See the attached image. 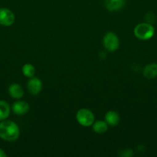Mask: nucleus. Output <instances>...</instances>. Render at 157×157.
Here are the masks:
<instances>
[{
	"label": "nucleus",
	"instance_id": "nucleus-1",
	"mask_svg": "<svg viewBox=\"0 0 157 157\" xmlns=\"http://www.w3.org/2000/svg\"><path fill=\"white\" fill-rule=\"evenodd\" d=\"M20 130L18 126L12 121H1L0 123V138L8 142H12L18 139Z\"/></svg>",
	"mask_w": 157,
	"mask_h": 157
},
{
	"label": "nucleus",
	"instance_id": "nucleus-2",
	"mask_svg": "<svg viewBox=\"0 0 157 157\" xmlns=\"http://www.w3.org/2000/svg\"><path fill=\"white\" fill-rule=\"evenodd\" d=\"M133 32L137 38L143 41H146L153 37L155 34V29L150 23H139L135 26Z\"/></svg>",
	"mask_w": 157,
	"mask_h": 157
},
{
	"label": "nucleus",
	"instance_id": "nucleus-3",
	"mask_svg": "<svg viewBox=\"0 0 157 157\" xmlns=\"http://www.w3.org/2000/svg\"><path fill=\"white\" fill-rule=\"evenodd\" d=\"M76 121L83 127H90L93 124L95 121L94 113L87 108H81L77 111Z\"/></svg>",
	"mask_w": 157,
	"mask_h": 157
},
{
	"label": "nucleus",
	"instance_id": "nucleus-4",
	"mask_svg": "<svg viewBox=\"0 0 157 157\" xmlns=\"http://www.w3.org/2000/svg\"><path fill=\"white\" fill-rule=\"evenodd\" d=\"M103 44L108 52H113L119 47V39L116 34L112 32H109L103 37Z\"/></svg>",
	"mask_w": 157,
	"mask_h": 157
},
{
	"label": "nucleus",
	"instance_id": "nucleus-5",
	"mask_svg": "<svg viewBox=\"0 0 157 157\" xmlns=\"http://www.w3.org/2000/svg\"><path fill=\"white\" fill-rule=\"evenodd\" d=\"M15 20L13 12L7 8L0 9V25L3 26H11Z\"/></svg>",
	"mask_w": 157,
	"mask_h": 157
},
{
	"label": "nucleus",
	"instance_id": "nucleus-6",
	"mask_svg": "<svg viewBox=\"0 0 157 157\" xmlns=\"http://www.w3.org/2000/svg\"><path fill=\"white\" fill-rule=\"evenodd\" d=\"M42 89V83L38 78L32 77L27 82V90L32 95H37Z\"/></svg>",
	"mask_w": 157,
	"mask_h": 157
},
{
	"label": "nucleus",
	"instance_id": "nucleus-7",
	"mask_svg": "<svg viewBox=\"0 0 157 157\" xmlns=\"http://www.w3.org/2000/svg\"><path fill=\"white\" fill-rule=\"evenodd\" d=\"M12 110L15 115L22 116L29 112V104L26 101H18L12 104Z\"/></svg>",
	"mask_w": 157,
	"mask_h": 157
},
{
	"label": "nucleus",
	"instance_id": "nucleus-8",
	"mask_svg": "<svg viewBox=\"0 0 157 157\" xmlns=\"http://www.w3.org/2000/svg\"><path fill=\"white\" fill-rule=\"evenodd\" d=\"M8 92L11 98L14 99H20L24 95V90L20 84L13 83L10 84L8 89Z\"/></svg>",
	"mask_w": 157,
	"mask_h": 157
},
{
	"label": "nucleus",
	"instance_id": "nucleus-9",
	"mask_svg": "<svg viewBox=\"0 0 157 157\" xmlns=\"http://www.w3.org/2000/svg\"><path fill=\"white\" fill-rule=\"evenodd\" d=\"M126 0H105V6L110 12L119 11L124 7Z\"/></svg>",
	"mask_w": 157,
	"mask_h": 157
},
{
	"label": "nucleus",
	"instance_id": "nucleus-10",
	"mask_svg": "<svg viewBox=\"0 0 157 157\" xmlns=\"http://www.w3.org/2000/svg\"><path fill=\"white\" fill-rule=\"evenodd\" d=\"M143 75L147 79H154L157 77V64L150 63L143 68Z\"/></svg>",
	"mask_w": 157,
	"mask_h": 157
},
{
	"label": "nucleus",
	"instance_id": "nucleus-11",
	"mask_svg": "<svg viewBox=\"0 0 157 157\" xmlns=\"http://www.w3.org/2000/svg\"><path fill=\"white\" fill-rule=\"evenodd\" d=\"M105 121L107 123L108 125L111 127H115L118 125L120 121L119 114L114 110H109L105 115Z\"/></svg>",
	"mask_w": 157,
	"mask_h": 157
},
{
	"label": "nucleus",
	"instance_id": "nucleus-12",
	"mask_svg": "<svg viewBox=\"0 0 157 157\" xmlns=\"http://www.w3.org/2000/svg\"><path fill=\"white\" fill-rule=\"evenodd\" d=\"M11 108L9 104L6 101L0 100V121H5L10 114Z\"/></svg>",
	"mask_w": 157,
	"mask_h": 157
},
{
	"label": "nucleus",
	"instance_id": "nucleus-13",
	"mask_svg": "<svg viewBox=\"0 0 157 157\" xmlns=\"http://www.w3.org/2000/svg\"><path fill=\"white\" fill-rule=\"evenodd\" d=\"M92 130L98 134H103L108 130V124L106 121H97L92 124Z\"/></svg>",
	"mask_w": 157,
	"mask_h": 157
},
{
	"label": "nucleus",
	"instance_id": "nucleus-14",
	"mask_svg": "<svg viewBox=\"0 0 157 157\" xmlns=\"http://www.w3.org/2000/svg\"><path fill=\"white\" fill-rule=\"evenodd\" d=\"M22 74L27 78H30L34 77L35 74V68L32 64H29V63H26L24 65L22 66Z\"/></svg>",
	"mask_w": 157,
	"mask_h": 157
},
{
	"label": "nucleus",
	"instance_id": "nucleus-15",
	"mask_svg": "<svg viewBox=\"0 0 157 157\" xmlns=\"http://www.w3.org/2000/svg\"><path fill=\"white\" fill-rule=\"evenodd\" d=\"M133 155V151L132 149H126V150H121L120 153L119 154V156H125V157H129L132 156Z\"/></svg>",
	"mask_w": 157,
	"mask_h": 157
},
{
	"label": "nucleus",
	"instance_id": "nucleus-16",
	"mask_svg": "<svg viewBox=\"0 0 157 157\" xmlns=\"http://www.w3.org/2000/svg\"><path fill=\"white\" fill-rule=\"evenodd\" d=\"M145 19H146V22L148 23H153L155 20V16L152 12H148L145 16Z\"/></svg>",
	"mask_w": 157,
	"mask_h": 157
},
{
	"label": "nucleus",
	"instance_id": "nucleus-17",
	"mask_svg": "<svg viewBox=\"0 0 157 157\" xmlns=\"http://www.w3.org/2000/svg\"><path fill=\"white\" fill-rule=\"evenodd\" d=\"M7 156V155H6V153H5V151L3 150H2L1 148H0V157H6Z\"/></svg>",
	"mask_w": 157,
	"mask_h": 157
}]
</instances>
